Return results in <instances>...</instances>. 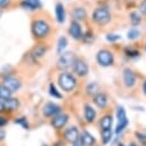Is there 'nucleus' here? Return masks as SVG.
Masks as SVG:
<instances>
[{
    "mask_svg": "<svg viewBox=\"0 0 146 146\" xmlns=\"http://www.w3.org/2000/svg\"><path fill=\"white\" fill-rule=\"evenodd\" d=\"M31 30H32L35 38L43 39V38H45L48 36V33L51 31V27L45 20H36L32 23Z\"/></svg>",
    "mask_w": 146,
    "mask_h": 146,
    "instance_id": "obj_1",
    "label": "nucleus"
},
{
    "mask_svg": "<svg viewBox=\"0 0 146 146\" xmlns=\"http://www.w3.org/2000/svg\"><path fill=\"white\" fill-rule=\"evenodd\" d=\"M58 82H59V85L60 88L64 91V92H71L74 91L76 85H77V81L75 78L74 75L69 74V72H61L59 75V78H58Z\"/></svg>",
    "mask_w": 146,
    "mask_h": 146,
    "instance_id": "obj_2",
    "label": "nucleus"
},
{
    "mask_svg": "<svg viewBox=\"0 0 146 146\" xmlns=\"http://www.w3.org/2000/svg\"><path fill=\"white\" fill-rule=\"evenodd\" d=\"M92 20L94 23L99 24V25H106L107 23H109V21L112 20V14L107 7H97L93 11L92 14Z\"/></svg>",
    "mask_w": 146,
    "mask_h": 146,
    "instance_id": "obj_3",
    "label": "nucleus"
},
{
    "mask_svg": "<svg viewBox=\"0 0 146 146\" xmlns=\"http://www.w3.org/2000/svg\"><path fill=\"white\" fill-rule=\"evenodd\" d=\"M116 117H117V125H116V129H115V133L120 135L129 124L125 111H124V108L122 106H119L117 109H116Z\"/></svg>",
    "mask_w": 146,
    "mask_h": 146,
    "instance_id": "obj_4",
    "label": "nucleus"
},
{
    "mask_svg": "<svg viewBox=\"0 0 146 146\" xmlns=\"http://www.w3.org/2000/svg\"><path fill=\"white\" fill-rule=\"evenodd\" d=\"M97 61L102 67H109L114 63V55L108 50H100L97 53Z\"/></svg>",
    "mask_w": 146,
    "mask_h": 146,
    "instance_id": "obj_5",
    "label": "nucleus"
},
{
    "mask_svg": "<svg viewBox=\"0 0 146 146\" xmlns=\"http://www.w3.org/2000/svg\"><path fill=\"white\" fill-rule=\"evenodd\" d=\"M76 58H75V54L72 52H66V53H62L60 59L58 60V68L60 69H68L70 67L74 66V62H75Z\"/></svg>",
    "mask_w": 146,
    "mask_h": 146,
    "instance_id": "obj_6",
    "label": "nucleus"
},
{
    "mask_svg": "<svg viewBox=\"0 0 146 146\" xmlns=\"http://www.w3.org/2000/svg\"><path fill=\"white\" fill-rule=\"evenodd\" d=\"M72 69H74V74L78 77H85L88 75V72H89V66L82 59H76L75 60Z\"/></svg>",
    "mask_w": 146,
    "mask_h": 146,
    "instance_id": "obj_7",
    "label": "nucleus"
},
{
    "mask_svg": "<svg viewBox=\"0 0 146 146\" xmlns=\"http://www.w3.org/2000/svg\"><path fill=\"white\" fill-rule=\"evenodd\" d=\"M69 121V116L64 113H60L58 115H55L54 117H52V121H51V125L56 129V130H60L62 128L66 127V124L68 123Z\"/></svg>",
    "mask_w": 146,
    "mask_h": 146,
    "instance_id": "obj_8",
    "label": "nucleus"
},
{
    "mask_svg": "<svg viewBox=\"0 0 146 146\" xmlns=\"http://www.w3.org/2000/svg\"><path fill=\"white\" fill-rule=\"evenodd\" d=\"M61 113V108L54 102H46L43 107V114L46 117H54L55 115Z\"/></svg>",
    "mask_w": 146,
    "mask_h": 146,
    "instance_id": "obj_9",
    "label": "nucleus"
},
{
    "mask_svg": "<svg viewBox=\"0 0 146 146\" xmlns=\"http://www.w3.org/2000/svg\"><path fill=\"white\" fill-rule=\"evenodd\" d=\"M123 82H124V85L127 88H133L136 85V82H137V76L136 74L129 68H125L123 70Z\"/></svg>",
    "mask_w": 146,
    "mask_h": 146,
    "instance_id": "obj_10",
    "label": "nucleus"
},
{
    "mask_svg": "<svg viewBox=\"0 0 146 146\" xmlns=\"http://www.w3.org/2000/svg\"><path fill=\"white\" fill-rule=\"evenodd\" d=\"M3 85L6 86L12 93L13 92H16L20 88H21V82L16 78V77H13V76H6L3 81Z\"/></svg>",
    "mask_w": 146,
    "mask_h": 146,
    "instance_id": "obj_11",
    "label": "nucleus"
},
{
    "mask_svg": "<svg viewBox=\"0 0 146 146\" xmlns=\"http://www.w3.org/2000/svg\"><path fill=\"white\" fill-rule=\"evenodd\" d=\"M69 35L76 40H80V39H82L84 37L81 24L77 21H71L70 27H69Z\"/></svg>",
    "mask_w": 146,
    "mask_h": 146,
    "instance_id": "obj_12",
    "label": "nucleus"
},
{
    "mask_svg": "<svg viewBox=\"0 0 146 146\" xmlns=\"http://www.w3.org/2000/svg\"><path fill=\"white\" fill-rule=\"evenodd\" d=\"M80 131L77 129V127H70L64 131V139L71 144H74L75 141H77L80 139Z\"/></svg>",
    "mask_w": 146,
    "mask_h": 146,
    "instance_id": "obj_13",
    "label": "nucleus"
},
{
    "mask_svg": "<svg viewBox=\"0 0 146 146\" xmlns=\"http://www.w3.org/2000/svg\"><path fill=\"white\" fill-rule=\"evenodd\" d=\"M93 104H94L98 108L104 109V108L107 106V104H108V97H107L104 92H99V93H97V94L93 97Z\"/></svg>",
    "mask_w": 146,
    "mask_h": 146,
    "instance_id": "obj_14",
    "label": "nucleus"
},
{
    "mask_svg": "<svg viewBox=\"0 0 146 146\" xmlns=\"http://www.w3.org/2000/svg\"><path fill=\"white\" fill-rule=\"evenodd\" d=\"M86 16V11L83 7H75L74 9H71V17L74 19V21H84Z\"/></svg>",
    "mask_w": 146,
    "mask_h": 146,
    "instance_id": "obj_15",
    "label": "nucleus"
},
{
    "mask_svg": "<svg viewBox=\"0 0 146 146\" xmlns=\"http://www.w3.org/2000/svg\"><path fill=\"white\" fill-rule=\"evenodd\" d=\"M21 6L28 11H36L42 7V4L39 0H23L21 3Z\"/></svg>",
    "mask_w": 146,
    "mask_h": 146,
    "instance_id": "obj_16",
    "label": "nucleus"
},
{
    "mask_svg": "<svg viewBox=\"0 0 146 146\" xmlns=\"http://www.w3.org/2000/svg\"><path fill=\"white\" fill-rule=\"evenodd\" d=\"M3 104H4L5 111H8V112H14V111H16V109L19 108V106H20L19 100L15 99V98L6 99V100L3 101Z\"/></svg>",
    "mask_w": 146,
    "mask_h": 146,
    "instance_id": "obj_17",
    "label": "nucleus"
},
{
    "mask_svg": "<svg viewBox=\"0 0 146 146\" xmlns=\"http://www.w3.org/2000/svg\"><path fill=\"white\" fill-rule=\"evenodd\" d=\"M96 116H97V113L94 111V108L91 105H85L84 106V117H85L86 122H89V123L94 122Z\"/></svg>",
    "mask_w": 146,
    "mask_h": 146,
    "instance_id": "obj_18",
    "label": "nucleus"
},
{
    "mask_svg": "<svg viewBox=\"0 0 146 146\" xmlns=\"http://www.w3.org/2000/svg\"><path fill=\"white\" fill-rule=\"evenodd\" d=\"M113 125V116L111 114H106L100 120V128L101 130H109Z\"/></svg>",
    "mask_w": 146,
    "mask_h": 146,
    "instance_id": "obj_19",
    "label": "nucleus"
},
{
    "mask_svg": "<svg viewBox=\"0 0 146 146\" xmlns=\"http://www.w3.org/2000/svg\"><path fill=\"white\" fill-rule=\"evenodd\" d=\"M80 139L86 145V146H93L96 144V138L89 132V131H83L82 135L80 136Z\"/></svg>",
    "mask_w": 146,
    "mask_h": 146,
    "instance_id": "obj_20",
    "label": "nucleus"
},
{
    "mask_svg": "<svg viewBox=\"0 0 146 146\" xmlns=\"http://www.w3.org/2000/svg\"><path fill=\"white\" fill-rule=\"evenodd\" d=\"M46 51H47V47H45L43 44H40V45L36 46V47L32 50L31 56H32L33 59H40V58H43V56L45 55Z\"/></svg>",
    "mask_w": 146,
    "mask_h": 146,
    "instance_id": "obj_21",
    "label": "nucleus"
},
{
    "mask_svg": "<svg viewBox=\"0 0 146 146\" xmlns=\"http://www.w3.org/2000/svg\"><path fill=\"white\" fill-rule=\"evenodd\" d=\"M55 15H56V20L59 23H63L66 20V12H64V7L62 4H56L55 7Z\"/></svg>",
    "mask_w": 146,
    "mask_h": 146,
    "instance_id": "obj_22",
    "label": "nucleus"
},
{
    "mask_svg": "<svg viewBox=\"0 0 146 146\" xmlns=\"http://www.w3.org/2000/svg\"><path fill=\"white\" fill-rule=\"evenodd\" d=\"M85 91H86V94L94 97L97 93L100 92V85H99L98 83H96V82H91V83H89V84L86 85Z\"/></svg>",
    "mask_w": 146,
    "mask_h": 146,
    "instance_id": "obj_23",
    "label": "nucleus"
},
{
    "mask_svg": "<svg viewBox=\"0 0 146 146\" xmlns=\"http://www.w3.org/2000/svg\"><path fill=\"white\" fill-rule=\"evenodd\" d=\"M129 16H130V23H131L133 27H138V25L140 24V22H141V16H140V14H139L137 11L131 12Z\"/></svg>",
    "mask_w": 146,
    "mask_h": 146,
    "instance_id": "obj_24",
    "label": "nucleus"
},
{
    "mask_svg": "<svg viewBox=\"0 0 146 146\" xmlns=\"http://www.w3.org/2000/svg\"><path fill=\"white\" fill-rule=\"evenodd\" d=\"M12 98V92L4 85H0V100L4 101L6 99Z\"/></svg>",
    "mask_w": 146,
    "mask_h": 146,
    "instance_id": "obj_25",
    "label": "nucleus"
},
{
    "mask_svg": "<svg viewBox=\"0 0 146 146\" xmlns=\"http://www.w3.org/2000/svg\"><path fill=\"white\" fill-rule=\"evenodd\" d=\"M112 136H113V132H112V129L109 130H101V140L104 144H108L109 141L112 140Z\"/></svg>",
    "mask_w": 146,
    "mask_h": 146,
    "instance_id": "obj_26",
    "label": "nucleus"
},
{
    "mask_svg": "<svg viewBox=\"0 0 146 146\" xmlns=\"http://www.w3.org/2000/svg\"><path fill=\"white\" fill-rule=\"evenodd\" d=\"M139 35H140L139 30L136 29V28H132V29H130V30L128 31L127 37H128L130 40H135V39H137V38L139 37Z\"/></svg>",
    "mask_w": 146,
    "mask_h": 146,
    "instance_id": "obj_27",
    "label": "nucleus"
},
{
    "mask_svg": "<svg viewBox=\"0 0 146 146\" xmlns=\"http://www.w3.org/2000/svg\"><path fill=\"white\" fill-rule=\"evenodd\" d=\"M68 42H67V38L66 37H60L59 38V42H58V53L61 54L63 52V50L66 48Z\"/></svg>",
    "mask_w": 146,
    "mask_h": 146,
    "instance_id": "obj_28",
    "label": "nucleus"
},
{
    "mask_svg": "<svg viewBox=\"0 0 146 146\" xmlns=\"http://www.w3.org/2000/svg\"><path fill=\"white\" fill-rule=\"evenodd\" d=\"M124 53H125V55L129 56V58H137V56H139V54H140L138 50L131 48V47H125V48H124Z\"/></svg>",
    "mask_w": 146,
    "mask_h": 146,
    "instance_id": "obj_29",
    "label": "nucleus"
},
{
    "mask_svg": "<svg viewBox=\"0 0 146 146\" xmlns=\"http://www.w3.org/2000/svg\"><path fill=\"white\" fill-rule=\"evenodd\" d=\"M50 94H51L52 97H54V98H58V99H60V98L62 97L61 93L56 90V88H55V85H54L53 83L50 84Z\"/></svg>",
    "mask_w": 146,
    "mask_h": 146,
    "instance_id": "obj_30",
    "label": "nucleus"
},
{
    "mask_svg": "<svg viewBox=\"0 0 146 146\" xmlns=\"http://www.w3.org/2000/svg\"><path fill=\"white\" fill-rule=\"evenodd\" d=\"M15 123L21 124L24 129H28V128H29V124H28V122H27V119H25V117H20V119H17V120H15Z\"/></svg>",
    "mask_w": 146,
    "mask_h": 146,
    "instance_id": "obj_31",
    "label": "nucleus"
},
{
    "mask_svg": "<svg viewBox=\"0 0 146 146\" xmlns=\"http://www.w3.org/2000/svg\"><path fill=\"white\" fill-rule=\"evenodd\" d=\"M136 136H137V138H138L143 144H146V131H143V132L138 131V132H136Z\"/></svg>",
    "mask_w": 146,
    "mask_h": 146,
    "instance_id": "obj_32",
    "label": "nucleus"
},
{
    "mask_svg": "<svg viewBox=\"0 0 146 146\" xmlns=\"http://www.w3.org/2000/svg\"><path fill=\"white\" fill-rule=\"evenodd\" d=\"M120 38L121 37L119 35H107V37H106L108 42H116V40H120Z\"/></svg>",
    "mask_w": 146,
    "mask_h": 146,
    "instance_id": "obj_33",
    "label": "nucleus"
},
{
    "mask_svg": "<svg viewBox=\"0 0 146 146\" xmlns=\"http://www.w3.org/2000/svg\"><path fill=\"white\" fill-rule=\"evenodd\" d=\"M11 0H0V8H6L7 6H9Z\"/></svg>",
    "mask_w": 146,
    "mask_h": 146,
    "instance_id": "obj_34",
    "label": "nucleus"
},
{
    "mask_svg": "<svg viewBox=\"0 0 146 146\" xmlns=\"http://www.w3.org/2000/svg\"><path fill=\"white\" fill-rule=\"evenodd\" d=\"M139 11L143 15H146V1H143L139 6Z\"/></svg>",
    "mask_w": 146,
    "mask_h": 146,
    "instance_id": "obj_35",
    "label": "nucleus"
},
{
    "mask_svg": "<svg viewBox=\"0 0 146 146\" xmlns=\"http://www.w3.org/2000/svg\"><path fill=\"white\" fill-rule=\"evenodd\" d=\"M6 124H7V119H6L5 116H1V115H0V128L5 127Z\"/></svg>",
    "mask_w": 146,
    "mask_h": 146,
    "instance_id": "obj_36",
    "label": "nucleus"
},
{
    "mask_svg": "<svg viewBox=\"0 0 146 146\" xmlns=\"http://www.w3.org/2000/svg\"><path fill=\"white\" fill-rule=\"evenodd\" d=\"M72 145H74V146H86V145H85V144H84V143H83L81 139H78L77 141H75V143L72 144Z\"/></svg>",
    "mask_w": 146,
    "mask_h": 146,
    "instance_id": "obj_37",
    "label": "nucleus"
},
{
    "mask_svg": "<svg viewBox=\"0 0 146 146\" xmlns=\"http://www.w3.org/2000/svg\"><path fill=\"white\" fill-rule=\"evenodd\" d=\"M5 136H6V133H5V131L0 128V140H3L4 138H5Z\"/></svg>",
    "mask_w": 146,
    "mask_h": 146,
    "instance_id": "obj_38",
    "label": "nucleus"
},
{
    "mask_svg": "<svg viewBox=\"0 0 146 146\" xmlns=\"http://www.w3.org/2000/svg\"><path fill=\"white\" fill-rule=\"evenodd\" d=\"M3 111H5V108H4V104H3V101L0 100V113H1Z\"/></svg>",
    "mask_w": 146,
    "mask_h": 146,
    "instance_id": "obj_39",
    "label": "nucleus"
},
{
    "mask_svg": "<svg viewBox=\"0 0 146 146\" xmlns=\"http://www.w3.org/2000/svg\"><path fill=\"white\" fill-rule=\"evenodd\" d=\"M143 91H144V94L146 96V81H145L144 84H143Z\"/></svg>",
    "mask_w": 146,
    "mask_h": 146,
    "instance_id": "obj_40",
    "label": "nucleus"
},
{
    "mask_svg": "<svg viewBox=\"0 0 146 146\" xmlns=\"http://www.w3.org/2000/svg\"><path fill=\"white\" fill-rule=\"evenodd\" d=\"M124 1H127V3H133V1H136V0H124Z\"/></svg>",
    "mask_w": 146,
    "mask_h": 146,
    "instance_id": "obj_41",
    "label": "nucleus"
},
{
    "mask_svg": "<svg viewBox=\"0 0 146 146\" xmlns=\"http://www.w3.org/2000/svg\"><path fill=\"white\" fill-rule=\"evenodd\" d=\"M117 146H125V145H124V144H122V143H119V144H117Z\"/></svg>",
    "mask_w": 146,
    "mask_h": 146,
    "instance_id": "obj_42",
    "label": "nucleus"
},
{
    "mask_svg": "<svg viewBox=\"0 0 146 146\" xmlns=\"http://www.w3.org/2000/svg\"><path fill=\"white\" fill-rule=\"evenodd\" d=\"M130 146H137V145H136V144H131Z\"/></svg>",
    "mask_w": 146,
    "mask_h": 146,
    "instance_id": "obj_43",
    "label": "nucleus"
},
{
    "mask_svg": "<svg viewBox=\"0 0 146 146\" xmlns=\"http://www.w3.org/2000/svg\"><path fill=\"white\" fill-rule=\"evenodd\" d=\"M145 50H146V44H145Z\"/></svg>",
    "mask_w": 146,
    "mask_h": 146,
    "instance_id": "obj_44",
    "label": "nucleus"
},
{
    "mask_svg": "<svg viewBox=\"0 0 146 146\" xmlns=\"http://www.w3.org/2000/svg\"><path fill=\"white\" fill-rule=\"evenodd\" d=\"M43 146H47V145H43Z\"/></svg>",
    "mask_w": 146,
    "mask_h": 146,
    "instance_id": "obj_45",
    "label": "nucleus"
},
{
    "mask_svg": "<svg viewBox=\"0 0 146 146\" xmlns=\"http://www.w3.org/2000/svg\"><path fill=\"white\" fill-rule=\"evenodd\" d=\"M144 1H146V0H144Z\"/></svg>",
    "mask_w": 146,
    "mask_h": 146,
    "instance_id": "obj_46",
    "label": "nucleus"
}]
</instances>
